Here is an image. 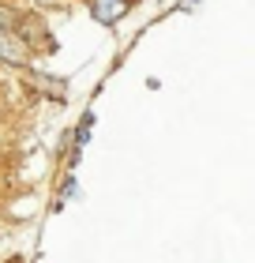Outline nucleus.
Returning <instances> with one entry per match:
<instances>
[{
  "label": "nucleus",
  "instance_id": "obj_1",
  "mask_svg": "<svg viewBox=\"0 0 255 263\" xmlns=\"http://www.w3.org/2000/svg\"><path fill=\"white\" fill-rule=\"evenodd\" d=\"M128 0H90V15L102 23V27H113V23L124 19Z\"/></svg>",
  "mask_w": 255,
  "mask_h": 263
},
{
  "label": "nucleus",
  "instance_id": "obj_2",
  "mask_svg": "<svg viewBox=\"0 0 255 263\" xmlns=\"http://www.w3.org/2000/svg\"><path fill=\"white\" fill-rule=\"evenodd\" d=\"M0 61H4V64H27V49H23L19 34L0 30Z\"/></svg>",
  "mask_w": 255,
  "mask_h": 263
}]
</instances>
